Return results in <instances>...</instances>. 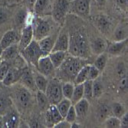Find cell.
Returning <instances> with one entry per match:
<instances>
[{"mask_svg": "<svg viewBox=\"0 0 128 128\" xmlns=\"http://www.w3.org/2000/svg\"><path fill=\"white\" fill-rule=\"evenodd\" d=\"M68 51L71 55L84 59H88L90 56V42L83 28H78L70 34Z\"/></svg>", "mask_w": 128, "mask_h": 128, "instance_id": "1", "label": "cell"}, {"mask_svg": "<svg viewBox=\"0 0 128 128\" xmlns=\"http://www.w3.org/2000/svg\"><path fill=\"white\" fill-rule=\"evenodd\" d=\"M85 60L72 55H66L63 63L58 68L59 70L58 74L60 78L67 81H73L81 68L86 65Z\"/></svg>", "mask_w": 128, "mask_h": 128, "instance_id": "2", "label": "cell"}, {"mask_svg": "<svg viewBox=\"0 0 128 128\" xmlns=\"http://www.w3.org/2000/svg\"><path fill=\"white\" fill-rule=\"evenodd\" d=\"M20 53L23 59L36 67L37 66L39 58L43 56L38 41L36 40H32L28 45L20 51Z\"/></svg>", "mask_w": 128, "mask_h": 128, "instance_id": "3", "label": "cell"}, {"mask_svg": "<svg viewBox=\"0 0 128 128\" xmlns=\"http://www.w3.org/2000/svg\"><path fill=\"white\" fill-rule=\"evenodd\" d=\"M32 26H33V34L34 39L39 41L42 38L48 36L51 31L52 25L51 21L48 18H36L33 19Z\"/></svg>", "mask_w": 128, "mask_h": 128, "instance_id": "4", "label": "cell"}, {"mask_svg": "<svg viewBox=\"0 0 128 128\" xmlns=\"http://www.w3.org/2000/svg\"><path fill=\"white\" fill-rule=\"evenodd\" d=\"M62 82L58 78H52L48 80V86L45 90V94L47 96L50 104H56L64 98L62 89Z\"/></svg>", "mask_w": 128, "mask_h": 128, "instance_id": "5", "label": "cell"}, {"mask_svg": "<svg viewBox=\"0 0 128 128\" xmlns=\"http://www.w3.org/2000/svg\"><path fill=\"white\" fill-rule=\"evenodd\" d=\"M91 0H71L68 12L87 18L90 13Z\"/></svg>", "mask_w": 128, "mask_h": 128, "instance_id": "6", "label": "cell"}, {"mask_svg": "<svg viewBox=\"0 0 128 128\" xmlns=\"http://www.w3.org/2000/svg\"><path fill=\"white\" fill-rule=\"evenodd\" d=\"M71 0H54L52 6V18L57 22L62 24L67 13L69 11Z\"/></svg>", "mask_w": 128, "mask_h": 128, "instance_id": "7", "label": "cell"}, {"mask_svg": "<svg viewBox=\"0 0 128 128\" xmlns=\"http://www.w3.org/2000/svg\"><path fill=\"white\" fill-rule=\"evenodd\" d=\"M14 100L18 108H27L32 102V94L30 90L23 85L17 88L14 92Z\"/></svg>", "mask_w": 128, "mask_h": 128, "instance_id": "8", "label": "cell"}, {"mask_svg": "<svg viewBox=\"0 0 128 128\" xmlns=\"http://www.w3.org/2000/svg\"><path fill=\"white\" fill-rule=\"evenodd\" d=\"M34 34H33V26L32 22H27L26 25L22 27L21 36L18 41V48L21 51L25 48L27 45L30 44V42L33 40Z\"/></svg>", "mask_w": 128, "mask_h": 128, "instance_id": "9", "label": "cell"}, {"mask_svg": "<svg viewBox=\"0 0 128 128\" xmlns=\"http://www.w3.org/2000/svg\"><path fill=\"white\" fill-rule=\"evenodd\" d=\"M36 68L38 70V72L46 78L50 77L53 74L54 70V67L51 62L48 55L41 57L38 62Z\"/></svg>", "mask_w": 128, "mask_h": 128, "instance_id": "10", "label": "cell"}, {"mask_svg": "<svg viewBox=\"0 0 128 128\" xmlns=\"http://www.w3.org/2000/svg\"><path fill=\"white\" fill-rule=\"evenodd\" d=\"M4 127L6 128H15L18 127L20 124L19 114L13 107L6 114L3 115Z\"/></svg>", "mask_w": 128, "mask_h": 128, "instance_id": "11", "label": "cell"}, {"mask_svg": "<svg viewBox=\"0 0 128 128\" xmlns=\"http://www.w3.org/2000/svg\"><path fill=\"white\" fill-rule=\"evenodd\" d=\"M94 22L95 24V26L101 33L104 34L110 33L112 27V21L110 17L102 14L98 15L94 17Z\"/></svg>", "mask_w": 128, "mask_h": 128, "instance_id": "12", "label": "cell"}, {"mask_svg": "<svg viewBox=\"0 0 128 128\" xmlns=\"http://www.w3.org/2000/svg\"><path fill=\"white\" fill-rule=\"evenodd\" d=\"M46 123L48 126H54L57 123L62 120L64 118L54 104H50L48 109L46 110L45 114Z\"/></svg>", "mask_w": 128, "mask_h": 128, "instance_id": "13", "label": "cell"}, {"mask_svg": "<svg viewBox=\"0 0 128 128\" xmlns=\"http://www.w3.org/2000/svg\"><path fill=\"white\" fill-rule=\"evenodd\" d=\"M23 69H19L18 68H10L4 79L2 80V83L4 86L7 87H10L16 84L18 81H19Z\"/></svg>", "mask_w": 128, "mask_h": 128, "instance_id": "14", "label": "cell"}, {"mask_svg": "<svg viewBox=\"0 0 128 128\" xmlns=\"http://www.w3.org/2000/svg\"><path fill=\"white\" fill-rule=\"evenodd\" d=\"M19 81L22 85L28 88L29 90L34 91L36 90V86L34 83V74L31 72V70L28 68H24L22 74V76L19 79Z\"/></svg>", "mask_w": 128, "mask_h": 128, "instance_id": "15", "label": "cell"}, {"mask_svg": "<svg viewBox=\"0 0 128 128\" xmlns=\"http://www.w3.org/2000/svg\"><path fill=\"white\" fill-rule=\"evenodd\" d=\"M69 46V36L66 32H62L55 40L52 52H68Z\"/></svg>", "mask_w": 128, "mask_h": 128, "instance_id": "16", "label": "cell"}, {"mask_svg": "<svg viewBox=\"0 0 128 128\" xmlns=\"http://www.w3.org/2000/svg\"><path fill=\"white\" fill-rule=\"evenodd\" d=\"M127 46V39L119 41V42H113L108 44L107 51L108 53L114 55V56H118L123 54Z\"/></svg>", "mask_w": 128, "mask_h": 128, "instance_id": "17", "label": "cell"}, {"mask_svg": "<svg viewBox=\"0 0 128 128\" xmlns=\"http://www.w3.org/2000/svg\"><path fill=\"white\" fill-rule=\"evenodd\" d=\"M18 41H19V36L18 34V32L14 29H12L7 31L3 34L1 40H0V43H1L2 48L4 49L11 44L17 43Z\"/></svg>", "mask_w": 128, "mask_h": 128, "instance_id": "18", "label": "cell"}, {"mask_svg": "<svg viewBox=\"0 0 128 128\" xmlns=\"http://www.w3.org/2000/svg\"><path fill=\"white\" fill-rule=\"evenodd\" d=\"M108 42L102 38H96L90 43V52L95 55H99L107 50Z\"/></svg>", "mask_w": 128, "mask_h": 128, "instance_id": "19", "label": "cell"}, {"mask_svg": "<svg viewBox=\"0 0 128 128\" xmlns=\"http://www.w3.org/2000/svg\"><path fill=\"white\" fill-rule=\"evenodd\" d=\"M19 52L20 50L18 48V45L17 43L11 44L8 47L3 49L1 54V58L2 59V61H6V62L15 60L18 57Z\"/></svg>", "mask_w": 128, "mask_h": 128, "instance_id": "20", "label": "cell"}, {"mask_svg": "<svg viewBox=\"0 0 128 128\" xmlns=\"http://www.w3.org/2000/svg\"><path fill=\"white\" fill-rule=\"evenodd\" d=\"M28 16L29 11L26 7H22V8L18 9L15 15L14 19V24L16 26V28H20L24 26L26 22L28 21Z\"/></svg>", "mask_w": 128, "mask_h": 128, "instance_id": "21", "label": "cell"}, {"mask_svg": "<svg viewBox=\"0 0 128 128\" xmlns=\"http://www.w3.org/2000/svg\"><path fill=\"white\" fill-rule=\"evenodd\" d=\"M127 39V22H122L115 28L113 34L114 42H119Z\"/></svg>", "mask_w": 128, "mask_h": 128, "instance_id": "22", "label": "cell"}, {"mask_svg": "<svg viewBox=\"0 0 128 128\" xmlns=\"http://www.w3.org/2000/svg\"><path fill=\"white\" fill-rule=\"evenodd\" d=\"M38 43L41 48L43 56H45V55H48L52 52L54 42L53 38L48 36L38 41Z\"/></svg>", "mask_w": 128, "mask_h": 128, "instance_id": "23", "label": "cell"}, {"mask_svg": "<svg viewBox=\"0 0 128 128\" xmlns=\"http://www.w3.org/2000/svg\"><path fill=\"white\" fill-rule=\"evenodd\" d=\"M74 108L77 114V117L84 118L89 110L90 104L88 99L83 98L82 99H80L79 101L74 104Z\"/></svg>", "mask_w": 128, "mask_h": 128, "instance_id": "24", "label": "cell"}, {"mask_svg": "<svg viewBox=\"0 0 128 128\" xmlns=\"http://www.w3.org/2000/svg\"><path fill=\"white\" fill-rule=\"evenodd\" d=\"M12 107L13 103L12 98L3 93H0V115L3 116Z\"/></svg>", "mask_w": 128, "mask_h": 128, "instance_id": "25", "label": "cell"}, {"mask_svg": "<svg viewBox=\"0 0 128 128\" xmlns=\"http://www.w3.org/2000/svg\"><path fill=\"white\" fill-rule=\"evenodd\" d=\"M67 55L66 52H61V51H58V52H51L48 54V57L52 62L54 68H58L61 66V64L63 63L64 60L65 59V57Z\"/></svg>", "mask_w": 128, "mask_h": 128, "instance_id": "26", "label": "cell"}, {"mask_svg": "<svg viewBox=\"0 0 128 128\" xmlns=\"http://www.w3.org/2000/svg\"><path fill=\"white\" fill-rule=\"evenodd\" d=\"M49 5L50 0H36L33 11L37 16H41L44 14L47 9H48Z\"/></svg>", "mask_w": 128, "mask_h": 128, "instance_id": "27", "label": "cell"}, {"mask_svg": "<svg viewBox=\"0 0 128 128\" xmlns=\"http://www.w3.org/2000/svg\"><path fill=\"white\" fill-rule=\"evenodd\" d=\"M34 83H36L37 90L44 93L48 86V80L46 78L45 76H44L43 74L40 73H37L34 74Z\"/></svg>", "mask_w": 128, "mask_h": 128, "instance_id": "28", "label": "cell"}, {"mask_svg": "<svg viewBox=\"0 0 128 128\" xmlns=\"http://www.w3.org/2000/svg\"><path fill=\"white\" fill-rule=\"evenodd\" d=\"M72 105V104L71 100L64 98L62 100H61L55 106H56L57 109L58 110L61 115L63 117V118H64L69 108H71Z\"/></svg>", "mask_w": 128, "mask_h": 128, "instance_id": "29", "label": "cell"}, {"mask_svg": "<svg viewBox=\"0 0 128 128\" xmlns=\"http://www.w3.org/2000/svg\"><path fill=\"white\" fill-rule=\"evenodd\" d=\"M36 100H37V103H38V105L40 110L42 111H44L47 110L50 105L47 96H46L45 93H44V92L38 90L37 94H36Z\"/></svg>", "mask_w": 128, "mask_h": 128, "instance_id": "30", "label": "cell"}, {"mask_svg": "<svg viewBox=\"0 0 128 128\" xmlns=\"http://www.w3.org/2000/svg\"><path fill=\"white\" fill-rule=\"evenodd\" d=\"M84 98V86L82 84H74L73 94L71 98V101L72 105L76 104L78 101H79L80 99Z\"/></svg>", "mask_w": 128, "mask_h": 128, "instance_id": "31", "label": "cell"}, {"mask_svg": "<svg viewBox=\"0 0 128 128\" xmlns=\"http://www.w3.org/2000/svg\"><path fill=\"white\" fill-rule=\"evenodd\" d=\"M88 68L89 65L86 64L84 67L81 68V69L77 74L75 78L74 79V83L76 84H82L86 80H88Z\"/></svg>", "mask_w": 128, "mask_h": 128, "instance_id": "32", "label": "cell"}, {"mask_svg": "<svg viewBox=\"0 0 128 128\" xmlns=\"http://www.w3.org/2000/svg\"><path fill=\"white\" fill-rule=\"evenodd\" d=\"M74 88V84L72 82V81H67V82H64L62 86L63 97L64 98L71 100L72 94H73Z\"/></svg>", "mask_w": 128, "mask_h": 128, "instance_id": "33", "label": "cell"}, {"mask_svg": "<svg viewBox=\"0 0 128 128\" xmlns=\"http://www.w3.org/2000/svg\"><path fill=\"white\" fill-rule=\"evenodd\" d=\"M107 62H108V54L104 52L98 55V58L94 63V65L101 72L102 71H104V68H105Z\"/></svg>", "mask_w": 128, "mask_h": 128, "instance_id": "34", "label": "cell"}, {"mask_svg": "<svg viewBox=\"0 0 128 128\" xmlns=\"http://www.w3.org/2000/svg\"><path fill=\"white\" fill-rule=\"evenodd\" d=\"M104 127L108 128H119L120 127V118L112 116V117H108L105 120L104 123Z\"/></svg>", "mask_w": 128, "mask_h": 128, "instance_id": "35", "label": "cell"}, {"mask_svg": "<svg viewBox=\"0 0 128 128\" xmlns=\"http://www.w3.org/2000/svg\"><path fill=\"white\" fill-rule=\"evenodd\" d=\"M111 110L114 117H117L118 118H120L125 114V108L124 105L119 102H114L112 104Z\"/></svg>", "mask_w": 128, "mask_h": 128, "instance_id": "36", "label": "cell"}, {"mask_svg": "<svg viewBox=\"0 0 128 128\" xmlns=\"http://www.w3.org/2000/svg\"><path fill=\"white\" fill-rule=\"evenodd\" d=\"M84 86V98L90 99L93 98V80H86L83 83Z\"/></svg>", "mask_w": 128, "mask_h": 128, "instance_id": "37", "label": "cell"}, {"mask_svg": "<svg viewBox=\"0 0 128 128\" xmlns=\"http://www.w3.org/2000/svg\"><path fill=\"white\" fill-rule=\"evenodd\" d=\"M104 91V87L98 80H93V98H100Z\"/></svg>", "mask_w": 128, "mask_h": 128, "instance_id": "38", "label": "cell"}, {"mask_svg": "<svg viewBox=\"0 0 128 128\" xmlns=\"http://www.w3.org/2000/svg\"><path fill=\"white\" fill-rule=\"evenodd\" d=\"M100 73V72L94 64H93V65H89L88 80H96L98 78Z\"/></svg>", "mask_w": 128, "mask_h": 128, "instance_id": "39", "label": "cell"}, {"mask_svg": "<svg viewBox=\"0 0 128 128\" xmlns=\"http://www.w3.org/2000/svg\"><path fill=\"white\" fill-rule=\"evenodd\" d=\"M64 120H66L68 122H69L70 124H72L73 122H74L77 119V114L75 111V109L74 108V105H72L71 108H69L65 118H64Z\"/></svg>", "mask_w": 128, "mask_h": 128, "instance_id": "40", "label": "cell"}, {"mask_svg": "<svg viewBox=\"0 0 128 128\" xmlns=\"http://www.w3.org/2000/svg\"><path fill=\"white\" fill-rule=\"evenodd\" d=\"M9 68H10V64L8 62L2 61V63L0 64V81H2L4 79Z\"/></svg>", "mask_w": 128, "mask_h": 128, "instance_id": "41", "label": "cell"}, {"mask_svg": "<svg viewBox=\"0 0 128 128\" xmlns=\"http://www.w3.org/2000/svg\"><path fill=\"white\" fill-rule=\"evenodd\" d=\"M9 18V12L7 8L0 7V26L4 24Z\"/></svg>", "mask_w": 128, "mask_h": 128, "instance_id": "42", "label": "cell"}, {"mask_svg": "<svg viewBox=\"0 0 128 128\" xmlns=\"http://www.w3.org/2000/svg\"><path fill=\"white\" fill-rule=\"evenodd\" d=\"M110 113L109 108L107 107L106 105H102L99 108L98 110V116L100 119H105L108 117Z\"/></svg>", "mask_w": 128, "mask_h": 128, "instance_id": "43", "label": "cell"}, {"mask_svg": "<svg viewBox=\"0 0 128 128\" xmlns=\"http://www.w3.org/2000/svg\"><path fill=\"white\" fill-rule=\"evenodd\" d=\"M127 2H128V0H115V3H116V6L117 7L126 12L127 11Z\"/></svg>", "mask_w": 128, "mask_h": 128, "instance_id": "44", "label": "cell"}, {"mask_svg": "<svg viewBox=\"0 0 128 128\" xmlns=\"http://www.w3.org/2000/svg\"><path fill=\"white\" fill-rule=\"evenodd\" d=\"M53 127H54V128H69V127H71V124L68 122L66 120L63 119L62 120L59 121L55 125H54Z\"/></svg>", "mask_w": 128, "mask_h": 128, "instance_id": "45", "label": "cell"}, {"mask_svg": "<svg viewBox=\"0 0 128 128\" xmlns=\"http://www.w3.org/2000/svg\"><path fill=\"white\" fill-rule=\"evenodd\" d=\"M117 72H118V74L120 77L123 78L124 76H126V69H125V67L124 65L121 63H120L118 65V68H117Z\"/></svg>", "mask_w": 128, "mask_h": 128, "instance_id": "46", "label": "cell"}, {"mask_svg": "<svg viewBox=\"0 0 128 128\" xmlns=\"http://www.w3.org/2000/svg\"><path fill=\"white\" fill-rule=\"evenodd\" d=\"M120 90L123 91H126L127 90V77L126 76L121 78V80L120 83Z\"/></svg>", "mask_w": 128, "mask_h": 128, "instance_id": "47", "label": "cell"}, {"mask_svg": "<svg viewBox=\"0 0 128 128\" xmlns=\"http://www.w3.org/2000/svg\"><path fill=\"white\" fill-rule=\"evenodd\" d=\"M120 127H127L128 126V114L125 113L120 118Z\"/></svg>", "mask_w": 128, "mask_h": 128, "instance_id": "48", "label": "cell"}, {"mask_svg": "<svg viewBox=\"0 0 128 128\" xmlns=\"http://www.w3.org/2000/svg\"><path fill=\"white\" fill-rule=\"evenodd\" d=\"M106 2H107V0H91L90 4H93L94 6L99 7V8H102L106 4Z\"/></svg>", "mask_w": 128, "mask_h": 128, "instance_id": "49", "label": "cell"}, {"mask_svg": "<svg viewBox=\"0 0 128 128\" xmlns=\"http://www.w3.org/2000/svg\"><path fill=\"white\" fill-rule=\"evenodd\" d=\"M25 1V4H26V7L28 9L29 12L33 11V8H34V4L36 0H24Z\"/></svg>", "mask_w": 128, "mask_h": 128, "instance_id": "50", "label": "cell"}, {"mask_svg": "<svg viewBox=\"0 0 128 128\" xmlns=\"http://www.w3.org/2000/svg\"><path fill=\"white\" fill-rule=\"evenodd\" d=\"M71 127H72V128H74V127H81V125L76 123V121H74V122L71 124Z\"/></svg>", "mask_w": 128, "mask_h": 128, "instance_id": "51", "label": "cell"}, {"mask_svg": "<svg viewBox=\"0 0 128 128\" xmlns=\"http://www.w3.org/2000/svg\"><path fill=\"white\" fill-rule=\"evenodd\" d=\"M4 127V121H3V116L0 115V128Z\"/></svg>", "mask_w": 128, "mask_h": 128, "instance_id": "52", "label": "cell"}, {"mask_svg": "<svg viewBox=\"0 0 128 128\" xmlns=\"http://www.w3.org/2000/svg\"><path fill=\"white\" fill-rule=\"evenodd\" d=\"M2 51H3V48H2V45H1V43H0V57H1V54H2Z\"/></svg>", "mask_w": 128, "mask_h": 128, "instance_id": "53", "label": "cell"}, {"mask_svg": "<svg viewBox=\"0 0 128 128\" xmlns=\"http://www.w3.org/2000/svg\"><path fill=\"white\" fill-rule=\"evenodd\" d=\"M2 85H3V84L2 83V81H0V93H2Z\"/></svg>", "mask_w": 128, "mask_h": 128, "instance_id": "54", "label": "cell"}, {"mask_svg": "<svg viewBox=\"0 0 128 128\" xmlns=\"http://www.w3.org/2000/svg\"><path fill=\"white\" fill-rule=\"evenodd\" d=\"M2 59L1 58V57H0V64H1V63H2Z\"/></svg>", "mask_w": 128, "mask_h": 128, "instance_id": "55", "label": "cell"}, {"mask_svg": "<svg viewBox=\"0 0 128 128\" xmlns=\"http://www.w3.org/2000/svg\"><path fill=\"white\" fill-rule=\"evenodd\" d=\"M0 1H3V0H0Z\"/></svg>", "mask_w": 128, "mask_h": 128, "instance_id": "56", "label": "cell"}]
</instances>
